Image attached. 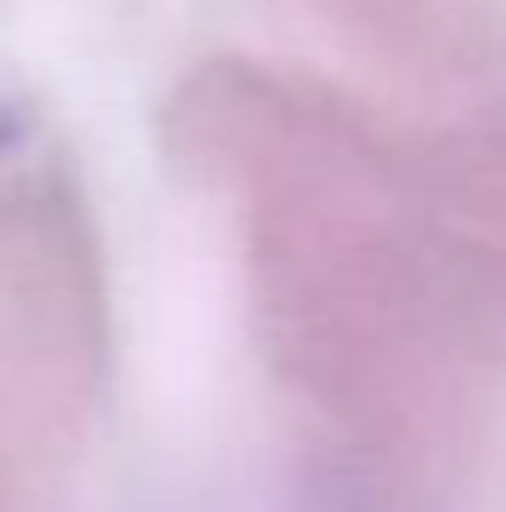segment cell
<instances>
[{
    "label": "cell",
    "mask_w": 506,
    "mask_h": 512,
    "mask_svg": "<svg viewBox=\"0 0 506 512\" xmlns=\"http://www.w3.org/2000/svg\"><path fill=\"white\" fill-rule=\"evenodd\" d=\"M18 137H24V120H18L12 108H0V155H6V149H12Z\"/></svg>",
    "instance_id": "obj_1"
}]
</instances>
